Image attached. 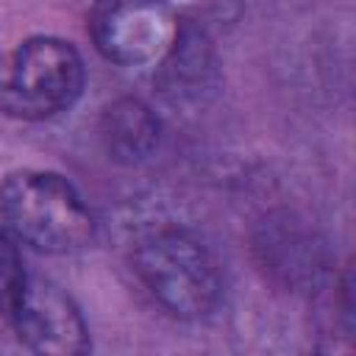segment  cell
Segmentation results:
<instances>
[{
    "instance_id": "obj_7",
    "label": "cell",
    "mask_w": 356,
    "mask_h": 356,
    "mask_svg": "<svg viewBox=\"0 0 356 356\" xmlns=\"http://www.w3.org/2000/svg\"><path fill=\"white\" fill-rule=\"evenodd\" d=\"M211 78H214V58L209 42L197 28L178 25L170 50L161 56V70H159L161 92L175 103L197 100L200 92L211 89Z\"/></svg>"
},
{
    "instance_id": "obj_1",
    "label": "cell",
    "mask_w": 356,
    "mask_h": 356,
    "mask_svg": "<svg viewBox=\"0 0 356 356\" xmlns=\"http://www.w3.org/2000/svg\"><path fill=\"white\" fill-rule=\"evenodd\" d=\"M0 220L14 239L44 253L78 250L95 231L92 214L75 186L42 170L11 172L3 181Z\"/></svg>"
},
{
    "instance_id": "obj_8",
    "label": "cell",
    "mask_w": 356,
    "mask_h": 356,
    "mask_svg": "<svg viewBox=\"0 0 356 356\" xmlns=\"http://www.w3.org/2000/svg\"><path fill=\"white\" fill-rule=\"evenodd\" d=\"M100 142L114 161L139 164L159 145V120L142 100L120 97L100 114Z\"/></svg>"
},
{
    "instance_id": "obj_5",
    "label": "cell",
    "mask_w": 356,
    "mask_h": 356,
    "mask_svg": "<svg viewBox=\"0 0 356 356\" xmlns=\"http://www.w3.org/2000/svg\"><path fill=\"white\" fill-rule=\"evenodd\" d=\"M11 325L31 350L75 356L89 348L86 323L72 298L47 278H28L19 289Z\"/></svg>"
},
{
    "instance_id": "obj_2",
    "label": "cell",
    "mask_w": 356,
    "mask_h": 356,
    "mask_svg": "<svg viewBox=\"0 0 356 356\" xmlns=\"http://www.w3.org/2000/svg\"><path fill=\"white\" fill-rule=\"evenodd\" d=\"M134 270L145 289L175 317L195 320L217 309L222 281L206 245L181 228H159L139 239Z\"/></svg>"
},
{
    "instance_id": "obj_4",
    "label": "cell",
    "mask_w": 356,
    "mask_h": 356,
    "mask_svg": "<svg viewBox=\"0 0 356 356\" xmlns=\"http://www.w3.org/2000/svg\"><path fill=\"white\" fill-rule=\"evenodd\" d=\"M89 31L106 58L147 64L170 50L178 22L164 0H97Z\"/></svg>"
},
{
    "instance_id": "obj_3",
    "label": "cell",
    "mask_w": 356,
    "mask_h": 356,
    "mask_svg": "<svg viewBox=\"0 0 356 356\" xmlns=\"http://www.w3.org/2000/svg\"><path fill=\"white\" fill-rule=\"evenodd\" d=\"M83 89V61L70 42L33 36L0 56V114L44 120L70 108Z\"/></svg>"
},
{
    "instance_id": "obj_6",
    "label": "cell",
    "mask_w": 356,
    "mask_h": 356,
    "mask_svg": "<svg viewBox=\"0 0 356 356\" xmlns=\"http://www.w3.org/2000/svg\"><path fill=\"white\" fill-rule=\"evenodd\" d=\"M256 250L261 253L264 270L289 286L314 284L323 273V248L309 236L292 217H267L261 234L256 236Z\"/></svg>"
},
{
    "instance_id": "obj_9",
    "label": "cell",
    "mask_w": 356,
    "mask_h": 356,
    "mask_svg": "<svg viewBox=\"0 0 356 356\" xmlns=\"http://www.w3.org/2000/svg\"><path fill=\"white\" fill-rule=\"evenodd\" d=\"M22 284H25V273H22L17 248L6 225H0V323L11 325V314H14Z\"/></svg>"
}]
</instances>
